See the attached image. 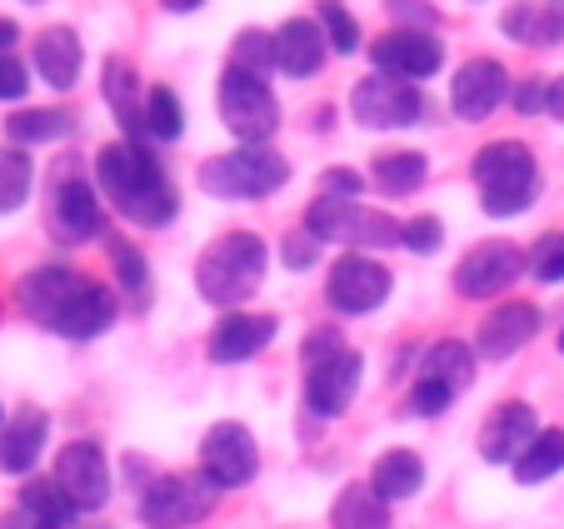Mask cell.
<instances>
[{
  "mask_svg": "<svg viewBox=\"0 0 564 529\" xmlns=\"http://www.w3.org/2000/svg\"><path fill=\"white\" fill-rule=\"evenodd\" d=\"M15 305L31 325L51 330L61 339H96L116 325V295L100 280L80 276L70 264H41L25 270L15 285Z\"/></svg>",
  "mask_w": 564,
  "mask_h": 529,
  "instance_id": "1",
  "label": "cell"
},
{
  "mask_svg": "<svg viewBox=\"0 0 564 529\" xmlns=\"http://www.w3.org/2000/svg\"><path fill=\"white\" fill-rule=\"evenodd\" d=\"M96 181H100V195H106L130 225H145V230L171 225L175 210H181V195H175L171 175L160 170V160L150 155L145 140H116V145L100 150Z\"/></svg>",
  "mask_w": 564,
  "mask_h": 529,
  "instance_id": "2",
  "label": "cell"
},
{
  "mask_svg": "<svg viewBox=\"0 0 564 529\" xmlns=\"http://www.w3.org/2000/svg\"><path fill=\"white\" fill-rule=\"evenodd\" d=\"M469 175L479 185L485 215H495V220H510V215L530 210L534 195H540V165H534L530 145H520V140L485 145L475 155V165H469Z\"/></svg>",
  "mask_w": 564,
  "mask_h": 529,
  "instance_id": "3",
  "label": "cell"
},
{
  "mask_svg": "<svg viewBox=\"0 0 564 529\" xmlns=\"http://www.w3.org/2000/svg\"><path fill=\"white\" fill-rule=\"evenodd\" d=\"M265 264H270V250L260 235L250 230H230L200 255L195 264V285L210 305H240L246 295H256L260 280H265Z\"/></svg>",
  "mask_w": 564,
  "mask_h": 529,
  "instance_id": "4",
  "label": "cell"
},
{
  "mask_svg": "<svg viewBox=\"0 0 564 529\" xmlns=\"http://www.w3.org/2000/svg\"><path fill=\"white\" fill-rule=\"evenodd\" d=\"M290 181V160L270 145H240L200 165V191L215 201H265Z\"/></svg>",
  "mask_w": 564,
  "mask_h": 529,
  "instance_id": "5",
  "label": "cell"
},
{
  "mask_svg": "<svg viewBox=\"0 0 564 529\" xmlns=\"http://www.w3.org/2000/svg\"><path fill=\"white\" fill-rule=\"evenodd\" d=\"M305 230L319 245H355V250H390L400 245L405 225L390 220L384 210H365L360 201H345V195H325L319 191L305 210Z\"/></svg>",
  "mask_w": 564,
  "mask_h": 529,
  "instance_id": "6",
  "label": "cell"
},
{
  "mask_svg": "<svg viewBox=\"0 0 564 529\" xmlns=\"http://www.w3.org/2000/svg\"><path fill=\"white\" fill-rule=\"evenodd\" d=\"M225 489L215 485L205 469H185V475H160L155 485L140 495V519L145 529H191L200 519H210V509L220 505Z\"/></svg>",
  "mask_w": 564,
  "mask_h": 529,
  "instance_id": "7",
  "label": "cell"
},
{
  "mask_svg": "<svg viewBox=\"0 0 564 529\" xmlns=\"http://www.w3.org/2000/svg\"><path fill=\"white\" fill-rule=\"evenodd\" d=\"M220 120L240 145H265L280 130V100L270 96L265 75H250L240 65L220 75Z\"/></svg>",
  "mask_w": 564,
  "mask_h": 529,
  "instance_id": "8",
  "label": "cell"
},
{
  "mask_svg": "<svg viewBox=\"0 0 564 529\" xmlns=\"http://www.w3.org/2000/svg\"><path fill=\"white\" fill-rule=\"evenodd\" d=\"M45 225L61 245H86L106 235V210H100L96 191L86 185L75 160H61L51 175V205H45Z\"/></svg>",
  "mask_w": 564,
  "mask_h": 529,
  "instance_id": "9",
  "label": "cell"
},
{
  "mask_svg": "<svg viewBox=\"0 0 564 529\" xmlns=\"http://www.w3.org/2000/svg\"><path fill=\"white\" fill-rule=\"evenodd\" d=\"M425 100H420L415 80H400V75H365L350 90V116L360 120L365 130H400L415 126Z\"/></svg>",
  "mask_w": 564,
  "mask_h": 529,
  "instance_id": "10",
  "label": "cell"
},
{
  "mask_svg": "<svg viewBox=\"0 0 564 529\" xmlns=\"http://www.w3.org/2000/svg\"><path fill=\"white\" fill-rule=\"evenodd\" d=\"M390 270H384L380 260H370L365 250L355 255H340V260L330 264V276H325V300H330L340 315H370V310H380L384 300H390Z\"/></svg>",
  "mask_w": 564,
  "mask_h": 529,
  "instance_id": "11",
  "label": "cell"
},
{
  "mask_svg": "<svg viewBox=\"0 0 564 529\" xmlns=\"http://www.w3.org/2000/svg\"><path fill=\"white\" fill-rule=\"evenodd\" d=\"M530 270V255L510 240H485L455 264V290L465 300H490Z\"/></svg>",
  "mask_w": 564,
  "mask_h": 529,
  "instance_id": "12",
  "label": "cell"
},
{
  "mask_svg": "<svg viewBox=\"0 0 564 529\" xmlns=\"http://www.w3.org/2000/svg\"><path fill=\"white\" fill-rule=\"evenodd\" d=\"M200 469L215 479L220 489H240L256 479L260 469V445H256V434L246 430V424H235V420H220L205 430L200 440Z\"/></svg>",
  "mask_w": 564,
  "mask_h": 529,
  "instance_id": "13",
  "label": "cell"
},
{
  "mask_svg": "<svg viewBox=\"0 0 564 529\" xmlns=\"http://www.w3.org/2000/svg\"><path fill=\"white\" fill-rule=\"evenodd\" d=\"M55 485L65 489L80 515H96L106 509L110 499V465H106V450L96 440H70V445L55 455Z\"/></svg>",
  "mask_w": 564,
  "mask_h": 529,
  "instance_id": "14",
  "label": "cell"
},
{
  "mask_svg": "<svg viewBox=\"0 0 564 529\" xmlns=\"http://www.w3.org/2000/svg\"><path fill=\"white\" fill-rule=\"evenodd\" d=\"M360 375H365V360L355 349H340L330 360H319L305 370V410L315 420H340L350 410V400L360 395Z\"/></svg>",
  "mask_w": 564,
  "mask_h": 529,
  "instance_id": "15",
  "label": "cell"
},
{
  "mask_svg": "<svg viewBox=\"0 0 564 529\" xmlns=\"http://www.w3.org/2000/svg\"><path fill=\"white\" fill-rule=\"evenodd\" d=\"M505 100H510V75H505L500 61L479 55V61L459 65L455 85H449V106H455L459 120H490Z\"/></svg>",
  "mask_w": 564,
  "mask_h": 529,
  "instance_id": "16",
  "label": "cell"
},
{
  "mask_svg": "<svg viewBox=\"0 0 564 529\" xmlns=\"http://www.w3.org/2000/svg\"><path fill=\"white\" fill-rule=\"evenodd\" d=\"M370 61H375V71H384V75H400V80H425V75L440 71L445 45H440L430 31H410V25H400V31L380 35V41L370 45Z\"/></svg>",
  "mask_w": 564,
  "mask_h": 529,
  "instance_id": "17",
  "label": "cell"
},
{
  "mask_svg": "<svg viewBox=\"0 0 564 529\" xmlns=\"http://www.w3.org/2000/svg\"><path fill=\"white\" fill-rule=\"evenodd\" d=\"M540 335V305L530 300H510V305L490 310V315L479 320L475 330V355L479 360H510L520 345Z\"/></svg>",
  "mask_w": 564,
  "mask_h": 529,
  "instance_id": "18",
  "label": "cell"
},
{
  "mask_svg": "<svg viewBox=\"0 0 564 529\" xmlns=\"http://www.w3.org/2000/svg\"><path fill=\"white\" fill-rule=\"evenodd\" d=\"M534 434H540V420H534L530 404L505 400L500 410L485 420V430H479V455L490 460V465H514Z\"/></svg>",
  "mask_w": 564,
  "mask_h": 529,
  "instance_id": "19",
  "label": "cell"
},
{
  "mask_svg": "<svg viewBox=\"0 0 564 529\" xmlns=\"http://www.w3.org/2000/svg\"><path fill=\"white\" fill-rule=\"evenodd\" d=\"M275 335H280V320L275 315H250V310H235V315H225L220 325L210 330V360L215 365L256 360V355Z\"/></svg>",
  "mask_w": 564,
  "mask_h": 529,
  "instance_id": "20",
  "label": "cell"
},
{
  "mask_svg": "<svg viewBox=\"0 0 564 529\" xmlns=\"http://www.w3.org/2000/svg\"><path fill=\"white\" fill-rule=\"evenodd\" d=\"M45 440H51V414L35 404L15 410L0 430V475H31L45 455Z\"/></svg>",
  "mask_w": 564,
  "mask_h": 529,
  "instance_id": "21",
  "label": "cell"
},
{
  "mask_svg": "<svg viewBox=\"0 0 564 529\" xmlns=\"http://www.w3.org/2000/svg\"><path fill=\"white\" fill-rule=\"evenodd\" d=\"M325 31H319V21H310V15H295V21H285L275 31V71L295 75V80H310V75L325 65Z\"/></svg>",
  "mask_w": 564,
  "mask_h": 529,
  "instance_id": "22",
  "label": "cell"
},
{
  "mask_svg": "<svg viewBox=\"0 0 564 529\" xmlns=\"http://www.w3.org/2000/svg\"><path fill=\"white\" fill-rule=\"evenodd\" d=\"M80 61H86V51H80V35L70 25H51L35 35V71L51 90H70L80 80Z\"/></svg>",
  "mask_w": 564,
  "mask_h": 529,
  "instance_id": "23",
  "label": "cell"
},
{
  "mask_svg": "<svg viewBox=\"0 0 564 529\" xmlns=\"http://www.w3.org/2000/svg\"><path fill=\"white\" fill-rule=\"evenodd\" d=\"M106 106L126 126V140H145V96H140L135 65L120 61V55L106 61Z\"/></svg>",
  "mask_w": 564,
  "mask_h": 529,
  "instance_id": "24",
  "label": "cell"
},
{
  "mask_svg": "<svg viewBox=\"0 0 564 529\" xmlns=\"http://www.w3.org/2000/svg\"><path fill=\"white\" fill-rule=\"evenodd\" d=\"M505 35L510 41H524V45H560L564 41V0H550V6H510L505 11Z\"/></svg>",
  "mask_w": 564,
  "mask_h": 529,
  "instance_id": "25",
  "label": "cell"
},
{
  "mask_svg": "<svg viewBox=\"0 0 564 529\" xmlns=\"http://www.w3.org/2000/svg\"><path fill=\"white\" fill-rule=\"evenodd\" d=\"M375 495L384 499V505H394V499H410L425 489V465H420L415 450H390V455L375 460V475H370Z\"/></svg>",
  "mask_w": 564,
  "mask_h": 529,
  "instance_id": "26",
  "label": "cell"
},
{
  "mask_svg": "<svg viewBox=\"0 0 564 529\" xmlns=\"http://www.w3.org/2000/svg\"><path fill=\"white\" fill-rule=\"evenodd\" d=\"M335 529H390V505L375 495V485H345L330 509Z\"/></svg>",
  "mask_w": 564,
  "mask_h": 529,
  "instance_id": "27",
  "label": "cell"
},
{
  "mask_svg": "<svg viewBox=\"0 0 564 529\" xmlns=\"http://www.w3.org/2000/svg\"><path fill=\"white\" fill-rule=\"evenodd\" d=\"M6 136H11L15 145H51V140L75 136V116H70V110H61V106L15 110V116L6 120Z\"/></svg>",
  "mask_w": 564,
  "mask_h": 529,
  "instance_id": "28",
  "label": "cell"
},
{
  "mask_svg": "<svg viewBox=\"0 0 564 529\" xmlns=\"http://www.w3.org/2000/svg\"><path fill=\"white\" fill-rule=\"evenodd\" d=\"M370 175L384 195H415L430 175V160L420 155V150H384V155L375 160Z\"/></svg>",
  "mask_w": 564,
  "mask_h": 529,
  "instance_id": "29",
  "label": "cell"
},
{
  "mask_svg": "<svg viewBox=\"0 0 564 529\" xmlns=\"http://www.w3.org/2000/svg\"><path fill=\"white\" fill-rule=\"evenodd\" d=\"M420 375H425V380L449 385V390L459 395L469 385V375H475V349L459 345V339H440V345L425 349V365H420Z\"/></svg>",
  "mask_w": 564,
  "mask_h": 529,
  "instance_id": "30",
  "label": "cell"
},
{
  "mask_svg": "<svg viewBox=\"0 0 564 529\" xmlns=\"http://www.w3.org/2000/svg\"><path fill=\"white\" fill-rule=\"evenodd\" d=\"M510 469H514V479H520V485H540V479L560 475V469H564V430H540Z\"/></svg>",
  "mask_w": 564,
  "mask_h": 529,
  "instance_id": "31",
  "label": "cell"
},
{
  "mask_svg": "<svg viewBox=\"0 0 564 529\" xmlns=\"http://www.w3.org/2000/svg\"><path fill=\"white\" fill-rule=\"evenodd\" d=\"M35 185V165L21 145H0V215H15L31 201Z\"/></svg>",
  "mask_w": 564,
  "mask_h": 529,
  "instance_id": "32",
  "label": "cell"
},
{
  "mask_svg": "<svg viewBox=\"0 0 564 529\" xmlns=\"http://www.w3.org/2000/svg\"><path fill=\"white\" fill-rule=\"evenodd\" d=\"M185 130V110H181V96H175L171 85H155L145 90V140H181Z\"/></svg>",
  "mask_w": 564,
  "mask_h": 529,
  "instance_id": "33",
  "label": "cell"
},
{
  "mask_svg": "<svg viewBox=\"0 0 564 529\" xmlns=\"http://www.w3.org/2000/svg\"><path fill=\"white\" fill-rule=\"evenodd\" d=\"M21 509H25V515H35L41 525H61V529L80 515V509L65 499V489L55 485V475L51 479H31V485L21 489Z\"/></svg>",
  "mask_w": 564,
  "mask_h": 529,
  "instance_id": "34",
  "label": "cell"
},
{
  "mask_svg": "<svg viewBox=\"0 0 564 529\" xmlns=\"http://www.w3.org/2000/svg\"><path fill=\"white\" fill-rule=\"evenodd\" d=\"M110 264H116V280H120V295H130L135 305H145V290H150V270H145V255L135 250L130 240H110Z\"/></svg>",
  "mask_w": 564,
  "mask_h": 529,
  "instance_id": "35",
  "label": "cell"
},
{
  "mask_svg": "<svg viewBox=\"0 0 564 529\" xmlns=\"http://www.w3.org/2000/svg\"><path fill=\"white\" fill-rule=\"evenodd\" d=\"M230 65H240V71H250V75H270L275 71V35L270 31H240L235 35Z\"/></svg>",
  "mask_w": 564,
  "mask_h": 529,
  "instance_id": "36",
  "label": "cell"
},
{
  "mask_svg": "<svg viewBox=\"0 0 564 529\" xmlns=\"http://www.w3.org/2000/svg\"><path fill=\"white\" fill-rule=\"evenodd\" d=\"M319 31H325L330 51H340V55L360 51V25H355V15L345 11L340 0H319Z\"/></svg>",
  "mask_w": 564,
  "mask_h": 529,
  "instance_id": "37",
  "label": "cell"
},
{
  "mask_svg": "<svg viewBox=\"0 0 564 529\" xmlns=\"http://www.w3.org/2000/svg\"><path fill=\"white\" fill-rule=\"evenodd\" d=\"M530 276L544 280V285H560L564 280V235H544L530 250Z\"/></svg>",
  "mask_w": 564,
  "mask_h": 529,
  "instance_id": "38",
  "label": "cell"
},
{
  "mask_svg": "<svg viewBox=\"0 0 564 529\" xmlns=\"http://www.w3.org/2000/svg\"><path fill=\"white\" fill-rule=\"evenodd\" d=\"M449 400H455V390H449V385L425 380V375H420L415 390H410V414H420V420H430V414H445Z\"/></svg>",
  "mask_w": 564,
  "mask_h": 529,
  "instance_id": "39",
  "label": "cell"
},
{
  "mask_svg": "<svg viewBox=\"0 0 564 529\" xmlns=\"http://www.w3.org/2000/svg\"><path fill=\"white\" fill-rule=\"evenodd\" d=\"M440 240H445V225H440L435 215H415V220H405V230H400V245L415 255L440 250Z\"/></svg>",
  "mask_w": 564,
  "mask_h": 529,
  "instance_id": "40",
  "label": "cell"
},
{
  "mask_svg": "<svg viewBox=\"0 0 564 529\" xmlns=\"http://www.w3.org/2000/svg\"><path fill=\"white\" fill-rule=\"evenodd\" d=\"M340 349H350V345L340 339V330L319 325V330H310V335H305V349H300V360H305V370H310V365L330 360V355H340Z\"/></svg>",
  "mask_w": 564,
  "mask_h": 529,
  "instance_id": "41",
  "label": "cell"
},
{
  "mask_svg": "<svg viewBox=\"0 0 564 529\" xmlns=\"http://www.w3.org/2000/svg\"><path fill=\"white\" fill-rule=\"evenodd\" d=\"M510 100H514V110H520V116H544V110H550V80L530 75V80H520L510 90Z\"/></svg>",
  "mask_w": 564,
  "mask_h": 529,
  "instance_id": "42",
  "label": "cell"
},
{
  "mask_svg": "<svg viewBox=\"0 0 564 529\" xmlns=\"http://www.w3.org/2000/svg\"><path fill=\"white\" fill-rule=\"evenodd\" d=\"M315 255H319V240L310 230L285 235V245H280V260H285L290 270H310V264H315Z\"/></svg>",
  "mask_w": 564,
  "mask_h": 529,
  "instance_id": "43",
  "label": "cell"
},
{
  "mask_svg": "<svg viewBox=\"0 0 564 529\" xmlns=\"http://www.w3.org/2000/svg\"><path fill=\"white\" fill-rule=\"evenodd\" d=\"M384 6H390V15L400 25H410V31H430V25L440 21L435 6H425V0H384Z\"/></svg>",
  "mask_w": 564,
  "mask_h": 529,
  "instance_id": "44",
  "label": "cell"
},
{
  "mask_svg": "<svg viewBox=\"0 0 564 529\" xmlns=\"http://www.w3.org/2000/svg\"><path fill=\"white\" fill-rule=\"evenodd\" d=\"M25 90H31V75H25V65L6 51L0 55V100H21Z\"/></svg>",
  "mask_w": 564,
  "mask_h": 529,
  "instance_id": "45",
  "label": "cell"
},
{
  "mask_svg": "<svg viewBox=\"0 0 564 529\" xmlns=\"http://www.w3.org/2000/svg\"><path fill=\"white\" fill-rule=\"evenodd\" d=\"M319 191H325V195H345V201H355V195L365 191V181H360V170H345V165H335V170H325V181H319Z\"/></svg>",
  "mask_w": 564,
  "mask_h": 529,
  "instance_id": "46",
  "label": "cell"
},
{
  "mask_svg": "<svg viewBox=\"0 0 564 529\" xmlns=\"http://www.w3.org/2000/svg\"><path fill=\"white\" fill-rule=\"evenodd\" d=\"M0 529H61V525H41V519H35V515H25V509L15 505L11 515L0 519Z\"/></svg>",
  "mask_w": 564,
  "mask_h": 529,
  "instance_id": "47",
  "label": "cell"
},
{
  "mask_svg": "<svg viewBox=\"0 0 564 529\" xmlns=\"http://www.w3.org/2000/svg\"><path fill=\"white\" fill-rule=\"evenodd\" d=\"M544 116L564 120V75H560V80H550V110H544Z\"/></svg>",
  "mask_w": 564,
  "mask_h": 529,
  "instance_id": "48",
  "label": "cell"
},
{
  "mask_svg": "<svg viewBox=\"0 0 564 529\" xmlns=\"http://www.w3.org/2000/svg\"><path fill=\"white\" fill-rule=\"evenodd\" d=\"M160 6H165V11H175V15H185V11H200L205 0H160Z\"/></svg>",
  "mask_w": 564,
  "mask_h": 529,
  "instance_id": "49",
  "label": "cell"
},
{
  "mask_svg": "<svg viewBox=\"0 0 564 529\" xmlns=\"http://www.w3.org/2000/svg\"><path fill=\"white\" fill-rule=\"evenodd\" d=\"M15 35H21V31H15V21H0V55L15 45Z\"/></svg>",
  "mask_w": 564,
  "mask_h": 529,
  "instance_id": "50",
  "label": "cell"
},
{
  "mask_svg": "<svg viewBox=\"0 0 564 529\" xmlns=\"http://www.w3.org/2000/svg\"><path fill=\"white\" fill-rule=\"evenodd\" d=\"M6 420H11V414H6V410H0V430H6Z\"/></svg>",
  "mask_w": 564,
  "mask_h": 529,
  "instance_id": "51",
  "label": "cell"
},
{
  "mask_svg": "<svg viewBox=\"0 0 564 529\" xmlns=\"http://www.w3.org/2000/svg\"><path fill=\"white\" fill-rule=\"evenodd\" d=\"M560 349H564V330H560Z\"/></svg>",
  "mask_w": 564,
  "mask_h": 529,
  "instance_id": "52",
  "label": "cell"
}]
</instances>
